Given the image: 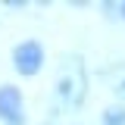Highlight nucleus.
<instances>
[{"label":"nucleus","mask_w":125,"mask_h":125,"mask_svg":"<svg viewBox=\"0 0 125 125\" xmlns=\"http://www.w3.org/2000/svg\"><path fill=\"white\" fill-rule=\"evenodd\" d=\"M84 91H88V72H84V62L81 56H62L60 72H56V103L62 109H78L84 103Z\"/></svg>","instance_id":"nucleus-1"},{"label":"nucleus","mask_w":125,"mask_h":125,"mask_svg":"<svg viewBox=\"0 0 125 125\" xmlns=\"http://www.w3.org/2000/svg\"><path fill=\"white\" fill-rule=\"evenodd\" d=\"M0 119L6 125H22L25 122V106H22V94L13 84L0 88Z\"/></svg>","instance_id":"nucleus-3"},{"label":"nucleus","mask_w":125,"mask_h":125,"mask_svg":"<svg viewBox=\"0 0 125 125\" xmlns=\"http://www.w3.org/2000/svg\"><path fill=\"white\" fill-rule=\"evenodd\" d=\"M109 88L116 91V97H122V100H125V66H116V69H113V75H109Z\"/></svg>","instance_id":"nucleus-4"},{"label":"nucleus","mask_w":125,"mask_h":125,"mask_svg":"<svg viewBox=\"0 0 125 125\" xmlns=\"http://www.w3.org/2000/svg\"><path fill=\"white\" fill-rule=\"evenodd\" d=\"M100 125H125V106H109L103 113Z\"/></svg>","instance_id":"nucleus-5"},{"label":"nucleus","mask_w":125,"mask_h":125,"mask_svg":"<svg viewBox=\"0 0 125 125\" xmlns=\"http://www.w3.org/2000/svg\"><path fill=\"white\" fill-rule=\"evenodd\" d=\"M122 19H125V3H122Z\"/></svg>","instance_id":"nucleus-6"},{"label":"nucleus","mask_w":125,"mask_h":125,"mask_svg":"<svg viewBox=\"0 0 125 125\" xmlns=\"http://www.w3.org/2000/svg\"><path fill=\"white\" fill-rule=\"evenodd\" d=\"M13 66L19 75H38L41 72V66H44V47L38 44V41H22V44L13 50Z\"/></svg>","instance_id":"nucleus-2"}]
</instances>
